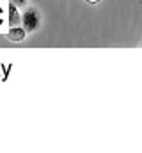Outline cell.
Instances as JSON below:
<instances>
[{
    "label": "cell",
    "instance_id": "1",
    "mask_svg": "<svg viewBox=\"0 0 142 153\" xmlns=\"http://www.w3.org/2000/svg\"><path fill=\"white\" fill-rule=\"evenodd\" d=\"M21 25L27 32H34L41 25V14L36 7H27L21 13Z\"/></svg>",
    "mask_w": 142,
    "mask_h": 153
},
{
    "label": "cell",
    "instance_id": "2",
    "mask_svg": "<svg viewBox=\"0 0 142 153\" xmlns=\"http://www.w3.org/2000/svg\"><path fill=\"white\" fill-rule=\"evenodd\" d=\"M9 22H11V27H16L18 23H21V16L18 14V5L13 2L9 5Z\"/></svg>",
    "mask_w": 142,
    "mask_h": 153
},
{
    "label": "cell",
    "instance_id": "3",
    "mask_svg": "<svg viewBox=\"0 0 142 153\" xmlns=\"http://www.w3.org/2000/svg\"><path fill=\"white\" fill-rule=\"evenodd\" d=\"M25 32H27V30H25V29H20L18 25H16V27H11V29H9V39H11V41H21V39L25 38Z\"/></svg>",
    "mask_w": 142,
    "mask_h": 153
},
{
    "label": "cell",
    "instance_id": "4",
    "mask_svg": "<svg viewBox=\"0 0 142 153\" xmlns=\"http://www.w3.org/2000/svg\"><path fill=\"white\" fill-rule=\"evenodd\" d=\"M11 2H13V4H16L18 7H21V5H25V4H27V0H11Z\"/></svg>",
    "mask_w": 142,
    "mask_h": 153
},
{
    "label": "cell",
    "instance_id": "5",
    "mask_svg": "<svg viewBox=\"0 0 142 153\" xmlns=\"http://www.w3.org/2000/svg\"><path fill=\"white\" fill-rule=\"evenodd\" d=\"M87 2H89V4H91V5H94V4H98V2H100V0H87Z\"/></svg>",
    "mask_w": 142,
    "mask_h": 153
},
{
    "label": "cell",
    "instance_id": "6",
    "mask_svg": "<svg viewBox=\"0 0 142 153\" xmlns=\"http://www.w3.org/2000/svg\"><path fill=\"white\" fill-rule=\"evenodd\" d=\"M141 46H142V43H141Z\"/></svg>",
    "mask_w": 142,
    "mask_h": 153
}]
</instances>
